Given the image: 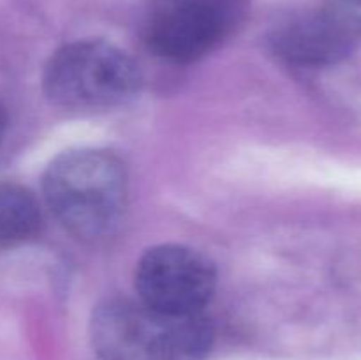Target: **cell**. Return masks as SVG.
I'll return each instance as SVG.
<instances>
[{
    "instance_id": "1",
    "label": "cell",
    "mask_w": 361,
    "mask_h": 360,
    "mask_svg": "<svg viewBox=\"0 0 361 360\" xmlns=\"http://www.w3.org/2000/svg\"><path fill=\"white\" fill-rule=\"evenodd\" d=\"M214 337L204 313H164L140 299H106L90 320L92 348L101 360H204Z\"/></svg>"
},
{
    "instance_id": "2",
    "label": "cell",
    "mask_w": 361,
    "mask_h": 360,
    "mask_svg": "<svg viewBox=\"0 0 361 360\" xmlns=\"http://www.w3.org/2000/svg\"><path fill=\"white\" fill-rule=\"evenodd\" d=\"M42 193L56 221L80 240L115 232L127 207V172L115 154L76 148L56 155L42 179Z\"/></svg>"
},
{
    "instance_id": "3",
    "label": "cell",
    "mask_w": 361,
    "mask_h": 360,
    "mask_svg": "<svg viewBox=\"0 0 361 360\" xmlns=\"http://www.w3.org/2000/svg\"><path fill=\"white\" fill-rule=\"evenodd\" d=\"M140 85L141 71L133 56L101 39L62 46L42 73V88L51 104L78 113L126 104Z\"/></svg>"
},
{
    "instance_id": "4",
    "label": "cell",
    "mask_w": 361,
    "mask_h": 360,
    "mask_svg": "<svg viewBox=\"0 0 361 360\" xmlns=\"http://www.w3.org/2000/svg\"><path fill=\"white\" fill-rule=\"evenodd\" d=\"M215 288L217 270L210 258L182 244L152 247L136 268L140 300L164 313H204Z\"/></svg>"
},
{
    "instance_id": "5",
    "label": "cell",
    "mask_w": 361,
    "mask_h": 360,
    "mask_svg": "<svg viewBox=\"0 0 361 360\" xmlns=\"http://www.w3.org/2000/svg\"><path fill=\"white\" fill-rule=\"evenodd\" d=\"M233 0H178L145 25V42L159 59L190 64L210 53L235 23Z\"/></svg>"
},
{
    "instance_id": "6",
    "label": "cell",
    "mask_w": 361,
    "mask_h": 360,
    "mask_svg": "<svg viewBox=\"0 0 361 360\" xmlns=\"http://www.w3.org/2000/svg\"><path fill=\"white\" fill-rule=\"evenodd\" d=\"M271 46L281 59L303 67L331 66L355 48L321 11L300 14L279 25L271 34Z\"/></svg>"
},
{
    "instance_id": "7",
    "label": "cell",
    "mask_w": 361,
    "mask_h": 360,
    "mask_svg": "<svg viewBox=\"0 0 361 360\" xmlns=\"http://www.w3.org/2000/svg\"><path fill=\"white\" fill-rule=\"evenodd\" d=\"M42 229L37 198L23 186L0 182V251L32 242Z\"/></svg>"
},
{
    "instance_id": "8",
    "label": "cell",
    "mask_w": 361,
    "mask_h": 360,
    "mask_svg": "<svg viewBox=\"0 0 361 360\" xmlns=\"http://www.w3.org/2000/svg\"><path fill=\"white\" fill-rule=\"evenodd\" d=\"M319 11L356 46L361 39V0H324Z\"/></svg>"
},
{
    "instance_id": "9",
    "label": "cell",
    "mask_w": 361,
    "mask_h": 360,
    "mask_svg": "<svg viewBox=\"0 0 361 360\" xmlns=\"http://www.w3.org/2000/svg\"><path fill=\"white\" fill-rule=\"evenodd\" d=\"M6 129H7V112H6V108L0 104V143H2Z\"/></svg>"
}]
</instances>
